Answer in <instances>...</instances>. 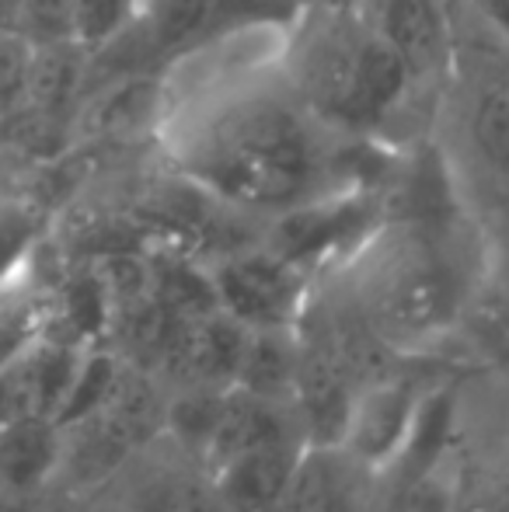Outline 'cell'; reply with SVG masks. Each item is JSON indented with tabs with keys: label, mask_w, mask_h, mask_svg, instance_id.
Returning <instances> with one entry per match:
<instances>
[{
	"label": "cell",
	"mask_w": 509,
	"mask_h": 512,
	"mask_svg": "<svg viewBox=\"0 0 509 512\" xmlns=\"http://www.w3.org/2000/svg\"><path fill=\"white\" fill-rule=\"evenodd\" d=\"M182 161L206 192L258 209L311 203L328 175L307 115L258 88H231L199 108L182 136Z\"/></svg>",
	"instance_id": "1"
},
{
	"label": "cell",
	"mask_w": 509,
	"mask_h": 512,
	"mask_svg": "<svg viewBox=\"0 0 509 512\" xmlns=\"http://www.w3.org/2000/svg\"><path fill=\"white\" fill-rule=\"evenodd\" d=\"M300 91L307 105L346 129H374L408 88V67L384 35L332 28L300 49Z\"/></svg>",
	"instance_id": "2"
},
{
	"label": "cell",
	"mask_w": 509,
	"mask_h": 512,
	"mask_svg": "<svg viewBox=\"0 0 509 512\" xmlns=\"http://www.w3.org/2000/svg\"><path fill=\"white\" fill-rule=\"evenodd\" d=\"M210 276L220 310L248 331L293 328L304 304V272L272 248L231 255Z\"/></svg>",
	"instance_id": "3"
},
{
	"label": "cell",
	"mask_w": 509,
	"mask_h": 512,
	"mask_svg": "<svg viewBox=\"0 0 509 512\" xmlns=\"http://www.w3.org/2000/svg\"><path fill=\"white\" fill-rule=\"evenodd\" d=\"M422 394H415L401 380H381L363 391H356L353 408L346 418L342 446L367 467L370 474L394 467L405 450V439L412 432L415 411Z\"/></svg>",
	"instance_id": "4"
},
{
	"label": "cell",
	"mask_w": 509,
	"mask_h": 512,
	"mask_svg": "<svg viewBox=\"0 0 509 512\" xmlns=\"http://www.w3.org/2000/svg\"><path fill=\"white\" fill-rule=\"evenodd\" d=\"M367 474V467L342 443H304L279 512H363Z\"/></svg>",
	"instance_id": "5"
},
{
	"label": "cell",
	"mask_w": 509,
	"mask_h": 512,
	"mask_svg": "<svg viewBox=\"0 0 509 512\" xmlns=\"http://www.w3.org/2000/svg\"><path fill=\"white\" fill-rule=\"evenodd\" d=\"M367 227V209L356 199H311V203L286 209L272 237V251L304 272L311 262H325L342 248L349 251L353 244H360Z\"/></svg>",
	"instance_id": "6"
},
{
	"label": "cell",
	"mask_w": 509,
	"mask_h": 512,
	"mask_svg": "<svg viewBox=\"0 0 509 512\" xmlns=\"http://www.w3.org/2000/svg\"><path fill=\"white\" fill-rule=\"evenodd\" d=\"M304 446L276 443L241 453L217 471V499L224 512H279L286 481Z\"/></svg>",
	"instance_id": "7"
},
{
	"label": "cell",
	"mask_w": 509,
	"mask_h": 512,
	"mask_svg": "<svg viewBox=\"0 0 509 512\" xmlns=\"http://www.w3.org/2000/svg\"><path fill=\"white\" fill-rule=\"evenodd\" d=\"M381 35L405 60L408 77L433 74L447 56V14L440 0H384Z\"/></svg>",
	"instance_id": "8"
},
{
	"label": "cell",
	"mask_w": 509,
	"mask_h": 512,
	"mask_svg": "<svg viewBox=\"0 0 509 512\" xmlns=\"http://www.w3.org/2000/svg\"><path fill=\"white\" fill-rule=\"evenodd\" d=\"M53 300L32 283V276L11 279L0 286V377L25 363L49 338Z\"/></svg>",
	"instance_id": "9"
},
{
	"label": "cell",
	"mask_w": 509,
	"mask_h": 512,
	"mask_svg": "<svg viewBox=\"0 0 509 512\" xmlns=\"http://www.w3.org/2000/svg\"><path fill=\"white\" fill-rule=\"evenodd\" d=\"M63 429L53 418L28 415L0 425V478L11 488H32L60 467Z\"/></svg>",
	"instance_id": "10"
},
{
	"label": "cell",
	"mask_w": 509,
	"mask_h": 512,
	"mask_svg": "<svg viewBox=\"0 0 509 512\" xmlns=\"http://www.w3.org/2000/svg\"><path fill=\"white\" fill-rule=\"evenodd\" d=\"M297 363H300V345L293 338V328L248 331L245 356H241L234 387L269 401H290Z\"/></svg>",
	"instance_id": "11"
},
{
	"label": "cell",
	"mask_w": 509,
	"mask_h": 512,
	"mask_svg": "<svg viewBox=\"0 0 509 512\" xmlns=\"http://www.w3.org/2000/svg\"><path fill=\"white\" fill-rule=\"evenodd\" d=\"M450 425H454V408H450L447 394H422L412 432H408L405 450H401V457L394 467L405 464L412 474H429V467L436 464L440 450L447 446Z\"/></svg>",
	"instance_id": "12"
},
{
	"label": "cell",
	"mask_w": 509,
	"mask_h": 512,
	"mask_svg": "<svg viewBox=\"0 0 509 512\" xmlns=\"http://www.w3.org/2000/svg\"><path fill=\"white\" fill-rule=\"evenodd\" d=\"M39 244V213L32 203L0 196V286L21 279Z\"/></svg>",
	"instance_id": "13"
},
{
	"label": "cell",
	"mask_w": 509,
	"mask_h": 512,
	"mask_svg": "<svg viewBox=\"0 0 509 512\" xmlns=\"http://www.w3.org/2000/svg\"><path fill=\"white\" fill-rule=\"evenodd\" d=\"M293 11V0H213L206 14L203 35H231V32H262L279 28Z\"/></svg>",
	"instance_id": "14"
},
{
	"label": "cell",
	"mask_w": 509,
	"mask_h": 512,
	"mask_svg": "<svg viewBox=\"0 0 509 512\" xmlns=\"http://www.w3.org/2000/svg\"><path fill=\"white\" fill-rule=\"evenodd\" d=\"M471 133L478 150L509 178V81H496L482 91L471 115Z\"/></svg>",
	"instance_id": "15"
},
{
	"label": "cell",
	"mask_w": 509,
	"mask_h": 512,
	"mask_svg": "<svg viewBox=\"0 0 509 512\" xmlns=\"http://www.w3.org/2000/svg\"><path fill=\"white\" fill-rule=\"evenodd\" d=\"M210 4L213 0H150V32L161 46H178L192 35H203Z\"/></svg>",
	"instance_id": "16"
},
{
	"label": "cell",
	"mask_w": 509,
	"mask_h": 512,
	"mask_svg": "<svg viewBox=\"0 0 509 512\" xmlns=\"http://www.w3.org/2000/svg\"><path fill=\"white\" fill-rule=\"evenodd\" d=\"M21 35L32 46L70 42L74 39V0H25Z\"/></svg>",
	"instance_id": "17"
},
{
	"label": "cell",
	"mask_w": 509,
	"mask_h": 512,
	"mask_svg": "<svg viewBox=\"0 0 509 512\" xmlns=\"http://www.w3.org/2000/svg\"><path fill=\"white\" fill-rule=\"evenodd\" d=\"M133 0H74V42L102 46L129 18Z\"/></svg>",
	"instance_id": "18"
},
{
	"label": "cell",
	"mask_w": 509,
	"mask_h": 512,
	"mask_svg": "<svg viewBox=\"0 0 509 512\" xmlns=\"http://www.w3.org/2000/svg\"><path fill=\"white\" fill-rule=\"evenodd\" d=\"M32 42L25 35L0 32V108L21 102L28 91V67H32Z\"/></svg>",
	"instance_id": "19"
},
{
	"label": "cell",
	"mask_w": 509,
	"mask_h": 512,
	"mask_svg": "<svg viewBox=\"0 0 509 512\" xmlns=\"http://www.w3.org/2000/svg\"><path fill=\"white\" fill-rule=\"evenodd\" d=\"M21 21H25V0H0V32L21 35Z\"/></svg>",
	"instance_id": "20"
},
{
	"label": "cell",
	"mask_w": 509,
	"mask_h": 512,
	"mask_svg": "<svg viewBox=\"0 0 509 512\" xmlns=\"http://www.w3.org/2000/svg\"><path fill=\"white\" fill-rule=\"evenodd\" d=\"M478 7H482L485 18L509 39V0H478Z\"/></svg>",
	"instance_id": "21"
},
{
	"label": "cell",
	"mask_w": 509,
	"mask_h": 512,
	"mask_svg": "<svg viewBox=\"0 0 509 512\" xmlns=\"http://www.w3.org/2000/svg\"><path fill=\"white\" fill-rule=\"evenodd\" d=\"M0 115H4V108H0Z\"/></svg>",
	"instance_id": "22"
}]
</instances>
